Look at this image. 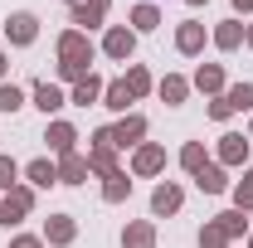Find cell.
<instances>
[{
    "mask_svg": "<svg viewBox=\"0 0 253 248\" xmlns=\"http://www.w3.org/2000/svg\"><path fill=\"white\" fill-rule=\"evenodd\" d=\"M34 209V190L25 185H10L5 195H0V224H20V219Z\"/></svg>",
    "mask_w": 253,
    "mask_h": 248,
    "instance_id": "1",
    "label": "cell"
},
{
    "mask_svg": "<svg viewBox=\"0 0 253 248\" xmlns=\"http://www.w3.org/2000/svg\"><path fill=\"white\" fill-rule=\"evenodd\" d=\"M59 63H78V68H88L93 63V39L83 30H68L59 39Z\"/></svg>",
    "mask_w": 253,
    "mask_h": 248,
    "instance_id": "2",
    "label": "cell"
},
{
    "mask_svg": "<svg viewBox=\"0 0 253 248\" xmlns=\"http://www.w3.org/2000/svg\"><path fill=\"white\" fill-rule=\"evenodd\" d=\"M102 54H107V59H117V63H126L131 54H136V34L122 30V25H112L107 39H102Z\"/></svg>",
    "mask_w": 253,
    "mask_h": 248,
    "instance_id": "3",
    "label": "cell"
},
{
    "mask_svg": "<svg viewBox=\"0 0 253 248\" xmlns=\"http://www.w3.org/2000/svg\"><path fill=\"white\" fill-rule=\"evenodd\" d=\"M5 34H10V44H34L39 39V20H34L30 10H20V15L5 20Z\"/></svg>",
    "mask_w": 253,
    "mask_h": 248,
    "instance_id": "4",
    "label": "cell"
},
{
    "mask_svg": "<svg viewBox=\"0 0 253 248\" xmlns=\"http://www.w3.org/2000/svg\"><path fill=\"white\" fill-rule=\"evenodd\" d=\"M107 5H112V0H78V5H73V25H78V30L88 34L93 25H102V15H107Z\"/></svg>",
    "mask_w": 253,
    "mask_h": 248,
    "instance_id": "5",
    "label": "cell"
},
{
    "mask_svg": "<svg viewBox=\"0 0 253 248\" xmlns=\"http://www.w3.org/2000/svg\"><path fill=\"white\" fill-rule=\"evenodd\" d=\"M88 175H93V165H88V156H63L59 161V180L63 185H83V180H88Z\"/></svg>",
    "mask_w": 253,
    "mask_h": 248,
    "instance_id": "6",
    "label": "cell"
},
{
    "mask_svg": "<svg viewBox=\"0 0 253 248\" xmlns=\"http://www.w3.org/2000/svg\"><path fill=\"white\" fill-rule=\"evenodd\" d=\"M219 161L224 165H244V161H249V136H239V131L219 136Z\"/></svg>",
    "mask_w": 253,
    "mask_h": 248,
    "instance_id": "7",
    "label": "cell"
},
{
    "mask_svg": "<svg viewBox=\"0 0 253 248\" xmlns=\"http://www.w3.org/2000/svg\"><path fill=\"white\" fill-rule=\"evenodd\" d=\"M161 165H166V151L161 146H136V156H131V170L136 175H156Z\"/></svg>",
    "mask_w": 253,
    "mask_h": 248,
    "instance_id": "8",
    "label": "cell"
},
{
    "mask_svg": "<svg viewBox=\"0 0 253 248\" xmlns=\"http://www.w3.org/2000/svg\"><path fill=\"white\" fill-rule=\"evenodd\" d=\"M141 136H146V122L141 117H122V122L112 126V146H136Z\"/></svg>",
    "mask_w": 253,
    "mask_h": 248,
    "instance_id": "9",
    "label": "cell"
},
{
    "mask_svg": "<svg viewBox=\"0 0 253 248\" xmlns=\"http://www.w3.org/2000/svg\"><path fill=\"white\" fill-rule=\"evenodd\" d=\"M126 195H131V180H126V170H107V175H102V200H107V205H122Z\"/></svg>",
    "mask_w": 253,
    "mask_h": 248,
    "instance_id": "10",
    "label": "cell"
},
{
    "mask_svg": "<svg viewBox=\"0 0 253 248\" xmlns=\"http://www.w3.org/2000/svg\"><path fill=\"white\" fill-rule=\"evenodd\" d=\"M44 141H49V151H54V156H73V141H78V131H73L68 122H54Z\"/></svg>",
    "mask_w": 253,
    "mask_h": 248,
    "instance_id": "11",
    "label": "cell"
},
{
    "mask_svg": "<svg viewBox=\"0 0 253 248\" xmlns=\"http://www.w3.org/2000/svg\"><path fill=\"white\" fill-rule=\"evenodd\" d=\"M63 102H68V97H63L59 83H34V107H39V112H59Z\"/></svg>",
    "mask_w": 253,
    "mask_h": 248,
    "instance_id": "12",
    "label": "cell"
},
{
    "mask_svg": "<svg viewBox=\"0 0 253 248\" xmlns=\"http://www.w3.org/2000/svg\"><path fill=\"white\" fill-rule=\"evenodd\" d=\"M73 234H78V224L68 214H49V224H44V239L49 244H73Z\"/></svg>",
    "mask_w": 253,
    "mask_h": 248,
    "instance_id": "13",
    "label": "cell"
},
{
    "mask_svg": "<svg viewBox=\"0 0 253 248\" xmlns=\"http://www.w3.org/2000/svg\"><path fill=\"white\" fill-rule=\"evenodd\" d=\"M180 200H185V190H180V185H156L151 209H156V214H175V209H180Z\"/></svg>",
    "mask_w": 253,
    "mask_h": 248,
    "instance_id": "14",
    "label": "cell"
},
{
    "mask_svg": "<svg viewBox=\"0 0 253 248\" xmlns=\"http://www.w3.org/2000/svg\"><path fill=\"white\" fill-rule=\"evenodd\" d=\"M175 49H180V54H200V49H205V25H195V20L180 25V30H175Z\"/></svg>",
    "mask_w": 253,
    "mask_h": 248,
    "instance_id": "15",
    "label": "cell"
},
{
    "mask_svg": "<svg viewBox=\"0 0 253 248\" xmlns=\"http://www.w3.org/2000/svg\"><path fill=\"white\" fill-rule=\"evenodd\" d=\"M122 248H156V229H151L146 219H141V224H126Z\"/></svg>",
    "mask_w": 253,
    "mask_h": 248,
    "instance_id": "16",
    "label": "cell"
},
{
    "mask_svg": "<svg viewBox=\"0 0 253 248\" xmlns=\"http://www.w3.org/2000/svg\"><path fill=\"white\" fill-rule=\"evenodd\" d=\"M195 88H200V93H219L224 88V68L219 63H200V68H195Z\"/></svg>",
    "mask_w": 253,
    "mask_h": 248,
    "instance_id": "17",
    "label": "cell"
},
{
    "mask_svg": "<svg viewBox=\"0 0 253 248\" xmlns=\"http://www.w3.org/2000/svg\"><path fill=\"white\" fill-rule=\"evenodd\" d=\"M30 185H39V190H49V185H59V165L54 161H30Z\"/></svg>",
    "mask_w": 253,
    "mask_h": 248,
    "instance_id": "18",
    "label": "cell"
},
{
    "mask_svg": "<svg viewBox=\"0 0 253 248\" xmlns=\"http://www.w3.org/2000/svg\"><path fill=\"white\" fill-rule=\"evenodd\" d=\"M97 97H102V78H97V73H88L83 83H73V97H68V102L88 107V102H97Z\"/></svg>",
    "mask_w": 253,
    "mask_h": 248,
    "instance_id": "19",
    "label": "cell"
},
{
    "mask_svg": "<svg viewBox=\"0 0 253 248\" xmlns=\"http://www.w3.org/2000/svg\"><path fill=\"white\" fill-rule=\"evenodd\" d=\"M224 102H229V112H253V83H234Z\"/></svg>",
    "mask_w": 253,
    "mask_h": 248,
    "instance_id": "20",
    "label": "cell"
},
{
    "mask_svg": "<svg viewBox=\"0 0 253 248\" xmlns=\"http://www.w3.org/2000/svg\"><path fill=\"white\" fill-rule=\"evenodd\" d=\"M102 97H107V107H112V112H126V102H136V97H131V88H126V78L107 83V88H102Z\"/></svg>",
    "mask_w": 253,
    "mask_h": 248,
    "instance_id": "21",
    "label": "cell"
},
{
    "mask_svg": "<svg viewBox=\"0 0 253 248\" xmlns=\"http://www.w3.org/2000/svg\"><path fill=\"white\" fill-rule=\"evenodd\" d=\"M195 185L205 190V195H219V190H229V180H224V170H219V165H205V170L195 175Z\"/></svg>",
    "mask_w": 253,
    "mask_h": 248,
    "instance_id": "22",
    "label": "cell"
},
{
    "mask_svg": "<svg viewBox=\"0 0 253 248\" xmlns=\"http://www.w3.org/2000/svg\"><path fill=\"white\" fill-rule=\"evenodd\" d=\"M214 44H219V49H239V44H244V25H239V20H224L219 30H214Z\"/></svg>",
    "mask_w": 253,
    "mask_h": 248,
    "instance_id": "23",
    "label": "cell"
},
{
    "mask_svg": "<svg viewBox=\"0 0 253 248\" xmlns=\"http://www.w3.org/2000/svg\"><path fill=\"white\" fill-rule=\"evenodd\" d=\"M185 93H190L185 78H175V73H170V78H161V97H166L170 107H180V102H185Z\"/></svg>",
    "mask_w": 253,
    "mask_h": 248,
    "instance_id": "24",
    "label": "cell"
},
{
    "mask_svg": "<svg viewBox=\"0 0 253 248\" xmlns=\"http://www.w3.org/2000/svg\"><path fill=\"white\" fill-rule=\"evenodd\" d=\"M126 88H131V97H146L151 93V73H146L141 63H131V68H126Z\"/></svg>",
    "mask_w": 253,
    "mask_h": 248,
    "instance_id": "25",
    "label": "cell"
},
{
    "mask_svg": "<svg viewBox=\"0 0 253 248\" xmlns=\"http://www.w3.org/2000/svg\"><path fill=\"white\" fill-rule=\"evenodd\" d=\"M117 146H93V151H88V165H93V170H102V175H107V170H117Z\"/></svg>",
    "mask_w": 253,
    "mask_h": 248,
    "instance_id": "26",
    "label": "cell"
},
{
    "mask_svg": "<svg viewBox=\"0 0 253 248\" xmlns=\"http://www.w3.org/2000/svg\"><path fill=\"white\" fill-rule=\"evenodd\" d=\"M234 209H253V165L244 170V180L234 185Z\"/></svg>",
    "mask_w": 253,
    "mask_h": 248,
    "instance_id": "27",
    "label": "cell"
},
{
    "mask_svg": "<svg viewBox=\"0 0 253 248\" xmlns=\"http://www.w3.org/2000/svg\"><path fill=\"white\" fill-rule=\"evenodd\" d=\"M131 25H136V30H156V25H161V10L151 5V0L136 5V10H131Z\"/></svg>",
    "mask_w": 253,
    "mask_h": 248,
    "instance_id": "28",
    "label": "cell"
},
{
    "mask_svg": "<svg viewBox=\"0 0 253 248\" xmlns=\"http://www.w3.org/2000/svg\"><path fill=\"white\" fill-rule=\"evenodd\" d=\"M180 165H185L190 175H200V170H205V146H200V141H190L185 151H180Z\"/></svg>",
    "mask_w": 253,
    "mask_h": 248,
    "instance_id": "29",
    "label": "cell"
},
{
    "mask_svg": "<svg viewBox=\"0 0 253 248\" xmlns=\"http://www.w3.org/2000/svg\"><path fill=\"white\" fill-rule=\"evenodd\" d=\"M200 248H229V234H224L214 219H210V224L200 229Z\"/></svg>",
    "mask_w": 253,
    "mask_h": 248,
    "instance_id": "30",
    "label": "cell"
},
{
    "mask_svg": "<svg viewBox=\"0 0 253 248\" xmlns=\"http://www.w3.org/2000/svg\"><path fill=\"white\" fill-rule=\"evenodd\" d=\"M20 107H25V93L15 83H0V112H20Z\"/></svg>",
    "mask_w": 253,
    "mask_h": 248,
    "instance_id": "31",
    "label": "cell"
},
{
    "mask_svg": "<svg viewBox=\"0 0 253 248\" xmlns=\"http://www.w3.org/2000/svg\"><path fill=\"white\" fill-rule=\"evenodd\" d=\"M214 224H219L224 234L234 239V234H244V209H229V214H219V219H214Z\"/></svg>",
    "mask_w": 253,
    "mask_h": 248,
    "instance_id": "32",
    "label": "cell"
},
{
    "mask_svg": "<svg viewBox=\"0 0 253 248\" xmlns=\"http://www.w3.org/2000/svg\"><path fill=\"white\" fill-rule=\"evenodd\" d=\"M15 175H20V170H15V161H10V156H0V195L15 185Z\"/></svg>",
    "mask_w": 253,
    "mask_h": 248,
    "instance_id": "33",
    "label": "cell"
},
{
    "mask_svg": "<svg viewBox=\"0 0 253 248\" xmlns=\"http://www.w3.org/2000/svg\"><path fill=\"white\" fill-rule=\"evenodd\" d=\"M210 117H214V122H224V117H229V102H224V97H214V102H210Z\"/></svg>",
    "mask_w": 253,
    "mask_h": 248,
    "instance_id": "34",
    "label": "cell"
},
{
    "mask_svg": "<svg viewBox=\"0 0 253 248\" xmlns=\"http://www.w3.org/2000/svg\"><path fill=\"white\" fill-rule=\"evenodd\" d=\"M10 248H44V244H39V239H30V234H25V239H15V244H10Z\"/></svg>",
    "mask_w": 253,
    "mask_h": 248,
    "instance_id": "35",
    "label": "cell"
},
{
    "mask_svg": "<svg viewBox=\"0 0 253 248\" xmlns=\"http://www.w3.org/2000/svg\"><path fill=\"white\" fill-rule=\"evenodd\" d=\"M234 10H249V15H253V0H234Z\"/></svg>",
    "mask_w": 253,
    "mask_h": 248,
    "instance_id": "36",
    "label": "cell"
},
{
    "mask_svg": "<svg viewBox=\"0 0 253 248\" xmlns=\"http://www.w3.org/2000/svg\"><path fill=\"white\" fill-rule=\"evenodd\" d=\"M5 68H10V59H5V54H0V78H5Z\"/></svg>",
    "mask_w": 253,
    "mask_h": 248,
    "instance_id": "37",
    "label": "cell"
},
{
    "mask_svg": "<svg viewBox=\"0 0 253 248\" xmlns=\"http://www.w3.org/2000/svg\"><path fill=\"white\" fill-rule=\"evenodd\" d=\"M244 39H249V44H253V25H249V30H244Z\"/></svg>",
    "mask_w": 253,
    "mask_h": 248,
    "instance_id": "38",
    "label": "cell"
},
{
    "mask_svg": "<svg viewBox=\"0 0 253 248\" xmlns=\"http://www.w3.org/2000/svg\"><path fill=\"white\" fill-rule=\"evenodd\" d=\"M190 5H205V0H190Z\"/></svg>",
    "mask_w": 253,
    "mask_h": 248,
    "instance_id": "39",
    "label": "cell"
},
{
    "mask_svg": "<svg viewBox=\"0 0 253 248\" xmlns=\"http://www.w3.org/2000/svg\"><path fill=\"white\" fill-rule=\"evenodd\" d=\"M68 5H78V0H68Z\"/></svg>",
    "mask_w": 253,
    "mask_h": 248,
    "instance_id": "40",
    "label": "cell"
},
{
    "mask_svg": "<svg viewBox=\"0 0 253 248\" xmlns=\"http://www.w3.org/2000/svg\"><path fill=\"white\" fill-rule=\"evenodd\" d=\"M249 141H253V131H249Z\"/></svg>",
    "mask_w": 253,
    "mask_h": 248,
    "instance_id": "41",
    "label": "cell"
},
{
    "mask_svg": "<svg viewBox=\"0 0 253 248\" xmlns=\"http://www.w3.org/2000/svg\"><path fill=\"white\" fill-rule=\"evenodd\" d=\"M249 248H253V239H249Z\"/></svg>",
    "mask_w": 253,
    "mask_h": 248,
    "instance_id": "42",
    "label": "cell"
}]
</instances>
